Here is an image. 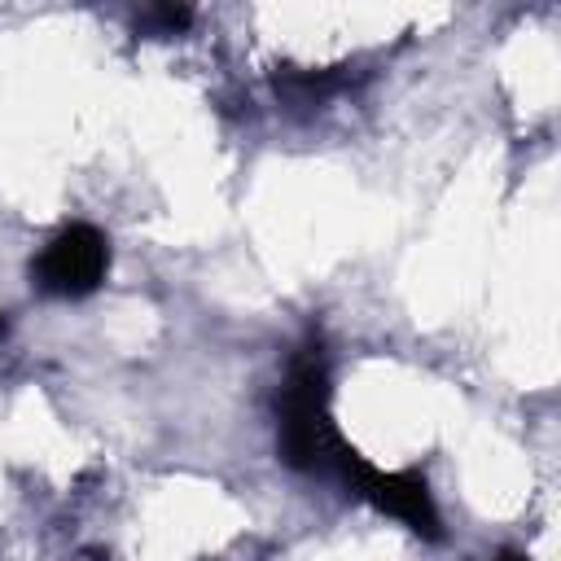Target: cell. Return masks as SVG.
<instances>
[{
	"label": "cell",
	"instance_id": "obj_1",
	"mask_svg": "<svg viewBox=\"0 0 561 561\" xmlns=\"http://www.w3.org/2000/svg\"><path fill=\"white\" fill-rule=\"evenodd\" d=\"M276 447L280 460L298 473H329L337 451L346 447L333 430L329 412V368L320 346H302L289 364L285 390L276 399Z\"/></svg>",
	"mask_w": 561,
	"mask_h": 561
},
{
	"label": "cell",
	"instance_id": "obj_2",
	"mask_svg": "<svg viewBox=\"0 0 561 561\" xmlns=\"http://www.w3.org/2000/svg\"><path fill=\"white\" fill-rule=\"evenodd\" d=\"M359 500H368L373 508L399 517L412 535L421 539H443V522H438V508H434V495H430V482L412 469H373L355 447H342L333 469Z\"/></svg>",
	"mask_w": 561,
	"mask_h": 561
},
{
	"label": "cell",
	"instance_id": "obj_3",
	"mask_svg": "<svg viewBox=\"0 0 561 561\" xmlns=\"http://www.w3.org/2000/svg\"><path fill=\"white\" fill-rule=\"evenodd\" d=\"M110 272V245L92 224L61 228L31 263L35 289L53 298H88Z\"/></svg>",
	"mask_w": 561,
	"mask_h": 561
},
{
	"label": "cell",
	"instance_id": "obj_4",
	"mask_svg": "<svg viewBox=\"0 0 561 561\" xmlns=\"http://www.w3.org/2000/svg\"><path fill=\"white\" fill-rule=\"evenodd\" d=\"M188 22H193V13H188L184 4H153V9L140 13V26L153 31V35H175V31H184Z\"/></svg>",
	"mask_w": 561,
	"mask_h": 561
},
{
	"label": "cell",
	"instance_id": "obj_5",
	"mask_svg": "<svg viewBox=\"0 0 561 561\" xmlns=\"http://www.w3.org/2000/svg\"><path fill=\"white\" fill-rule=\"evenodd\" d=\"M491 561H526L522 552H500V557H491Z\"/></svg>",
	"mask_w": 561,
	"mask_h": 561
},
{
	"label": "cell",
	"instance_id": "obj_6",
	"mask_svg": "<svg viewBox=\"0 0 561 561\" xmlns=\"http://www.w3.org/2000/svg\"><path fill=\"white\" fill-rule=\"evenodd\" d=\"M0 337H4V320H0Z\"/></svg>",
	"mask_w": 561,
	"mask_h": 561
}]
</instances>
